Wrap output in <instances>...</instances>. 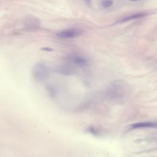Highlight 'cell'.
<instances>
[{"label": "cell", "instance_id": "cell-1", "mask_svg": "<svg viewBox=\"0 0 157 157\" xmlns=\"http://www.w3.org/2000/svg\"><path fill=\"white\" fill-rule=\"evenodd\" d=\"M49 74L48 66L43 63L35 64L32 69V75L37 82H42L46 79Z\"/></svg>", "mask_w": 157, "mask_h": 157}, {"label": "cell", "instance_id": "cell-2", "mask_svg": "<svg viewBox=\"0 0 157 157\" xmlns=\"http://www.w3.org/2000/svg\"><path fill=\"white\" fill-rule=\"evenodd\" d=\"M83 31L78 28H72L59 31L56 34V36L60 39H73L80 36Z\"/></svg>", "mask_w": 157, "mask_h": 157}, {"label": "cell", "instance_id": "cell-3", "mask_svg": "<svg viewBox=\"0 0 157 157\" xmlns=\"http://www.w3.org/2000/svg\"><path fill=\"white\" fill-rule=\"evenodd\" d=\"M142 128H157V121H143L132 124L128 126L130 130Z\"/></svg>", "mask_w": 157, "mask_h": 157}, {"label": "cell", "instance_id": "cell-4", "mask_svg": "<svg viewBox=\"0 0 157 157\" xmlns=\"http://www.w3.org/2000/svg\"><path fill=\"white\" fill-rule=\"evenodd\" d=\"M148 14L146 12H138V13H135L129 15H128L126 17H124L123 18H120V20H118L117 23H124L126 21H129L132 20H136V19H138V18H143L145 17Z\"/></svg>", "mask_w": 157, "mask_h": 157}, {"label": "cell", "instance_id": "cell-5", "mask_svg": "<svg viewBox=\"0 0 157 157\" xmlns=\"http://www.w3.org/2000/svg\"><path fill=\"white\" fill-rule=\"evenodd\" d=\"M70 60L74 64H77V66H83L87 64V61L84 58L79 56H71L70 58Z\"/></svg>", "mask_w": 157, "mask_h": 157}, {"label": "cell", "instance_id": "cell-6", "mask_svg": "<svg viewBox=\"0 0 157 157\" xmlns=\"http://www.w3.org/2000/svg\"><path fill=\"white\" fill-rule=\"evenodd\" d=\"M58 72H61V74H71L72 73V69H71L69 67H64V66H61L58 69Z\"/></svg>", "mask_w": 157, "mask_h": 157}, {"label": "cell", "instance_id": "cell-7", "mask_svg": "<svg viewBox=\"0 0 157 157\" xmlns=\"http://www.w3.org/2000/svg\"><path fill=\"white\" fill-rule=\"evenodd\" d=\"M113 1L112 0H103L101 2V6L104 8H109L112 6Z\"/></svg>", "mask_w": 157, "mask_h": 157}, {"label": "cell", "instance_id": "cell-8", "mask_svg": "<svg viewBox=\"0 0 157 157\" xmlns=\"http://www.w3.org/2000/svg\"><path fill=\"white\" fill-rule=\"evenodd\" d=\"M47 90H48V92L49 93V94L51 95V96H54V95L56 94V92H55V88L52 86H49L48 88H47Z\"/></svg>", "mask_w": 157, "mask_h": 157}, {"label": "cell", "instance_id": "cell-9", "mask_svg": "<svg viewBox=\"0 0 157 157\" xmlns=\"http://www.w3.org/2000/svg\"><path fill=\"white\" fill-rule=\"evenodd\" d=\"M128 1H142V0H128Z\"/></svg>", "mask_w": 157, "mask_h": 157}]
</instances>
